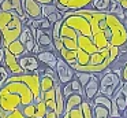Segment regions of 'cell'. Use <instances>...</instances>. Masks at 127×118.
I'll use <instances>...</instances> for the list:
<instances>
[{
  "instance_id": "obj_16",
  "label": "cell",
  "mask_w": 127,
  "mask_h": 118,
  "mask_svg": "<svg viewBox=\"0 0 127 118\" xmlns=\"http://www.w3.org/2000/svg\"><path fill=\"white\" fill-rule=\"evenodd\" d=\"M77 48L78 49H82L85 51L86 54H94V52L100 51L98 47L94 44V41L92 40L90 36H78V40H77Z\"/></svg>"
},
{
  "instance_id": "obj_12",
  "label": "cell",
  "mask_w": 127,
  "mask_h": 118,
  "mask_svg": "<svg viewBox=\"0 0 127 118\" xmlns=\"http://www.w3.org/2000/svg\"><path fill=\"white\" fill-rule=\"evenodd\" d=\"M98 85H100V74H92L90 80L86 82V85L83 87V99L85 100L92 102V99L96 96V93L98 92Z\"/></svg>"
},
{
  "instance_id": "obj_39",
  "label": "cell",
  "mask_w": 127,
  "mask_h": 118,
  "mask_svg": "<svg viewBox=\"0 0 127 118\" xmlns=\"http://www.w3.org/2000/svg\"><path fill=\"white\" fill-rule=\"evenodd\" d=\"M44 118H58V117H56V114H55V111H53V110H47Z\"/></svg>"
},
{
  "instance_id": "obj_25",
  "label": "cell",
  "mask_w": 127,
  "mask_h": 118,
  "mask_svg": "<svg viewBox=\"0 0 127 118\" xmlns=\"http://www.w3.org/2000/svg\"><path fill=\"white\" fill-rule=\"evenodd\" d=\"M93 104V118H109V110L97 103Z\"/></svg>"
},
{
  "instance_id": "obj_27",
  "label": "cell",
  "mask_w": 127,
  "mask_h": 118,
  "mask_svg": "<svg viewBox=\"0 0 127 118\" xmlns=\"http://www.w3.org/2000/svg\"><path fill=\"white\" fill-rule=\"evenodd\" d=\"M60 118H83L81 106L72 107V109L67 110V111H63V114H62Z\"/></svg>"
},
{
  "instance_id": "obj_19",
  "label": "cell",
  "mask_w": 127,
  "mask_h": 118,
  "mask_svg": "<svg viewBox=\"0 0 127 118\" xmlns=\"http://www.w3.org/2000/svg\"><path fill=\"white\" fill-rule=\"evenodd\" d=\"M58 54H59V56H60L66 63H68L71 67L75 65V62H77V49H67L63 47Z\"/></svg>"
},
{
  "instance_id": "obj_11",
  "label": "cell",
  "mask_w": 127,
  "mask_h": 118,
  "mask_svg": "<svg viewBox=\"0 0 127 118\" xmlns=\"http://www.w3.org/2000/svg\"><path fill=\"white\" fill-rule=\"evenodd\" d=\"M18 63L22 67L23 73H34L41 65L40 60L36 58V55L33 54H25L18 56Z\"/></svg>"
},
{
  "instance_id": "obj_33",
  "label": "cell",
  "mask_w": 127,
  "mask_h": 118,
  "mask_svg": "<svg viewBox=\"0 0 127 118\" xmlns=\"http://www.w3.org/2000/svg\"><path fill=\"white\" fill-rule=\"evenodd\" d=\"M22 113L25 117H34V111H36V104L34 103H29L26 106H23L22 109Z\"/></svg>"
},
{
  "instance_id": "obj_7",
  "label": "cell",
  "mask_w": 127,
  "mask_h": 118,
  "mask_svg": "<svg viewBox=\"0 0 127 118\" xmlns=\"http://www.w3.org/2000/svg\"><path fill=\"white\" fill-rule=\"evenodd\" d=\"M55 73H56L58 82H59L60 85H63V84H66V82H70L72 78H74L75 70L68 65V63H66V62H64V60L58 55V58H56Z\"/></svg>"
},
{
  "instance_id": "obj_26",
  "label": "cell",
  "mask_w": 127,
  "mask_h": 118,
  "mask_svg": "<svg viewBox=\"0 0 127 118\" xmlns=\"http://www.w3.org/2000/svg\"><path fill=\"white\" fill-rule=\"evenodd\" d=\"M92 103L101 104V106L107 107V109L109 110V109H111V103H112V100H111V98H108V96H105V95H102V93L97 92L96 96L92 99Z\"/></svg>"
},
{
  "instance_id": "obj_38",
  "label": "cell",
  "mask_w": 127,
  "mask_h": 118,
  "mask_svg": "<svg viewBox=\"0 0 127 118\" xmlns=\"http://www.w3.org/2000/svg\"><path fill=\"white\" fill-rule=\"evenodd\" d=\"M38 27L40 29H48V27H52V25L49 23V21H48L47 18H41L40 19V25H38Z\"/></svg>"
},
{
  "instance_id": "obj_44",
  "label": "cell",
  "mask_w": 127,
  "mask_h": 118,
  "mask_svg": "<svg viewBox=\"0 0 127 118\" xmlns=\"http://www.w3.org/2000/svg\"><path fill=\"white\" fill-rule=\"evenodd\" d=\"M0 47H1V34H0Z\"/></svg>"
},
{
  "instance_id": "obj_6",
  "label": "cell",
  "mask_w": 127,
  "mask_h": 118,
  "mask_svg": "<svg viewBox=\"0 0 127 118\" xmlns=\"http://www.w3.org/2000/svg\"><path fill=\"white\" fill-rule=\"evenodd\" d=\"M6 81H22L32 91L34 96V103L40 100V76L36 71L34 73H22L15 74V76H8Z\"/></svg>"
},
{
  "instance_id": "obj_18",
  "label": "cell",
  "mask_w": 127,
  "mask_h": 118,
  "mask_svg": "<svg viewBox=\"0 0 127 118\" xmlns=\"http://www.w3.org/2000/svg\"><path fill=\"white\" fill-rule=\"evenodd\" d=\"M56 3H60L62 5L67 8V10H81V8H86L88 5H90L92 0H53Z\"/></svg>"
},
{
  "instance_id": "obj_4",
  "label": "cell",
  "mask_w": 127,
  "mask_h": 118,
  "mask_svg": "<svg viewBox=\"0 0 127 118\" xmlns=\"http://www.w3.org/2000/svg\"><path fill=\"white\" fill-rule=\"evenodd\" d=\"M105 37L109 45L118 47L119 49L127 47V26L112 12L105 14Z\"/></svg>"
},
{
  "instance_id": "obj_43",
  "label": "cell",
  "mask_w": 127,
  "mask_h": 118,
  "mask_svg": "<svg viewBox=\"0 0 127 118\" xmlns=\"http://www.w3.org/2000/svg\"><path fill=\"white\" fill-rule=\"evenodd\" d=\"M0 118H4V111L0 109Z\"/></svg>"
},
{
  "instance_id": "obj_29",
  "label": "cell",
  "mask_w": 127,
  "mask_h": 118,
  "mask_svg": "<svg viewBox=\"0 0 127 118\" xmlns=\"http://www.w3.org/2000/svg\"><path fill=\"white\" fill-rule=\"evenodd\" d=\"M92 74H93V73H88V71H77V70H75L74 77L78 80V81H79V84L82 85V88H83L86 85V82L90 80Z\"/></svg>"
},
{
  "instance_id": "obj_36",
  "label": "cell",
  "mask_w": 127,
  "mask_h": 118,
  "mask_svg": "<svg viewBox=\"0 0 127 118\" xmlns=\"http://www.w3.org/2000/svg\"><path fill=\"white\" fill-rule=\"evenodd\" d=\"M25 48H26V51L29 52V54H32V51H33V48H34V45H36V40L34 38H29L28 41H26L25 44Z\"/></svg>"
},
{
  "instance_id": "obj_2",
  "label": "cell",
  "mask_w": 127,
  "mask_h": 118,
  "mask_svg": "<svg viewBox=\"0 0 127 118\" xmlns=\"http://www.w3.org/2000/svg\"><path fill=\"white\" fill-rule=\"evenodd\" d=\"M119 54V48L113 45H108L107 48L100 49L90 55L89 63L86 66L78 67L77 71H88V73H94V74H101L105 70L109 69L112 62L116 59Z\"/></svg>"
},
{
  "instance_id": "obj_35",
  "label": "cell",
  "mask_w": 127,
  "mask_h": 118,
  "mask_svg": "<svg viewBox=\"0 0 127 118\" xmlns=\"http://www.w3.org/2000/svg\"><path fill=\"white\" fill-rule=\"evenodd\" d=\"M70 84H71V88H72V92H78V93H81L82 95L83 93V88H82V85L79 84V81H78L77 78H72L71 81H70ZM83 96V95H82Z\"/></svg>"
},
{
  "instance_id": "obj_1",
  "label": "cell",
  "mask_w": 127,
  "mask_h": 118,
  "mask_svg": "<svg viewBox=\"0 0 127 118\" xmlns=\"http://www.w3.org/2000/svg\"><path fill=\"white\" fill-rule=\"evenodd\" d=\"M29 103H34V96L22 81H4L0 87V109L3 111L22 109Z\"/></svg>"
},
{
  "instance_id": "obj_8",
  "label": "cell",
  "mask_w": 127,
  "mask_h": 118,
  "mask_svg": "<svg viewBox=\"0 0 127 118\" xmlns=\"http://www.w3.org/2000/svg\"><path fill=\"white\" fill-rule=\"evenodd\" d=\"M78 36L79 34H78L74 29H71L70 26H67L66 23L62 22L59 37H60V41H62V44H63L64 48H67V49H77Z\"/></svg>"
},
{
  "instance_id": "obj_20",
  "label": "cell",
  "mask_w": 127,
  "mask_h": 118,
  "mask_svg": "<svg viewBox=\"0 0 127 118\" xmlns=\"http://www.w3.org/2000/svg\"><path fill=\"white\" fill-rule=\"evenodd\" d=\"M82 100H83V96L81 95V93H78V92H72L71 95H70L68 98L66 99V102H64V111H67V110L72 109V107L81 106Z\"/></svg>"
},
{
  "instance_id": "obj_40",
  "label": "cell",
  "mask_w": 127,
  "mask_h": 118,
  "mask_svg": "<svg viewBox=\"0 0 127 118\" xmlns=\"http://www.w3.org/2000/svg\"><path fill=\"white\" fill-rule=\"evenodd\" d=\"M113 1L119 3V4L123 7V10H127V0H113Z\"/></svg>"
},
{
  "instance_id": "obj_10",
  "label": "cell",
  "mask_w": 127,
  "mask_h": 118,
  "mask_svg": "<svg viewBox=\"0 0 127 118\" xmlns=\"http://www.w3.org/2000/svg\"><path fill=\"white\" fill-rule=\"evenodd\" d=\"M3 63L6 70L10 73V76H15V74H22L23 70L18 63V58L15 55H12L8 49L4 47V56H3ZM1 63V65H3Z\"/></svg>"
},
{
  "instance_id": "obj_13",
  "label": "cell",
  "mask_w": 127,
  "mask_h": 118,
  "mask_svg": "<svg viewBox=\"0 0 127 118\" xmlns=\"http://www.w3.org/2000/svg\"><path fill=\"white\" fill-rule=\"evenodd\" d=\"M0 11H14V12H17L21 21H22V23L28 18L22 8V0H3L1 4H0Z\"/></svg>"
},
{
  "instance_id": "obj_30",
  "label": "cell",
  "mask_w": 127,
  "mask_h": 118,
  "mask_svg": "<svg viewBox=\"0 0 127 118\" xmlns=\"http://www.w3.org/2000/svg\"><path fill=\"white\" fill-rule=\"evenodd\" d=\"M36 111H34V117L36 118H44L45 113H47V106H45V103L40 99L38 102H36Z\"/></svg>"
},
{
  "instance_id": "obj_14",
  "label": "cell",
  "mask_w": 127,
  "mask_h": 118,
  "mask_svg": "<svg viewBox=\"0 0 127 118\" xmlns=\"http://www.w3.org/2000/svg\"><path fill=\"white\" fill-rule=\"evenodd\" d=\"M22 8L25 11L26 16L32 19L42 18L41 15V4L36 0H22Z\"/></svg>"
},
{
  "instance_id": "obj_3",
  "label": "cell",
  "mask_w": 127,
  "mask_h": 118,
  "mask_svg": "<svg viewBox=\"0 0 127 118\" xmlns=\"http://www.w3.org/2000/svg\"><path fill=\"white\" fill-rule=\"evenodd\" d=\"M23 29V23L14 11H0V34L1 45L7 47L11 41L19 37Z\"/></svg>"
},
{
  "instance_id": "obj_32",
  "label": "cell",
  "mask_w": 127,
  "mask_h": 118,
  "mask_svg": "<svg viewBox=\"0 0 127 118\" xmlns=\"http://www.w3.org/2000/svg\"><path fill=\"white\" fill-rule=\"evenodd\" d=\"M4 118H26V117L23 115L21 109H15L11 110V111H4Z\"/></svg>"
},
{
  "instance_id": "obj_24",
  "label": "cell",
  "mask_w": 127,
  "mask_h": 118,
  "mask_svg": "<svg viewBox=\"0 0 127 118\" xmlns=\"http://www.w3.org/2000/svg\"><path fill=\"white\" fill-rule=\"evenodd\" d=\"M92 8L101 12H108L111 7V0H92L90 3Z\"/></svg>"
},
{
  "instance_id": "obj_45",
  "label": "cell",
  "mask_w": 127,
  "mask_h": 118,
  "mask_svg": "<svg viewBox=\"0 0 127 118\" xmlns=\"http://www.w3.org/2000/svg\"><path fill=\"white\" fill-rule=\"evenodd\" d=\"M124 114H126V118H127V110H126V113H124Z\"/></svg>"
},
{
  "instance_id": "obj_42",
  "label": "cell",
  "mask_w": 127,
  "mask_h": 118,
  "mask_svg": "<svg viewBox=\"0 0 127 118\" xmlns=\"http://www.w3.org/2000/svg\"><path fill=\"white\" fill-rule=\"evenodd\" d=\"M3 56H4V47H3V48L0 47V65L3 63Z\"/></svg>"
},
{
  "instance_id": "obj_31",
  "label": "cell",
  "mask_w": 127,
  "mask_h": 118,
  "mask_svg": "<svg viewBox=\"0 0 127 118\" xmlns=\"http://www.w3.org/2000/svg\"><path fill=\"white\" fill-rule=\"evenodd\" d=\"M56 11H58V8H56V5L53 4V3H51V4H42L41 5V15H42V18H47L49 14L56 12Z\"/></svg>"
},
{
  "instance_id": "obj_22",
  "label": "cell",
  "mask_w": 127,
  "mask_h": 118,
  "mask_svg": "<svg viewBox=\"0 0 127 118\" xmlns=\"http://www.w3.org/2000/svg\"><path fill=\"white\" fill-rule=\"evenodd\" d=\"M56 82H58V80L52 78V77L47 76V74L40 76V93H41V92H47V91L55 88Z\"/></svg>"
},
{
  "instance_id": "obj_37",
  "label": "cell",
  "mask_w": 127,
  "mask_h": 118,
  "mask_svg": "<svg viewBox=\"0 0 127 118\" xmlns=\"http://www.w3.org/2000/svg\"><path fill=\"white\" fill-rule=\"evenodd\" d=\"M120 80L123 82H127V60L124 62V65L122 66V70H120Z\"/></svg>"
},
{
  "instance_id": "obj_15",
  "label": "cell",
  "mask_w": 127,
  "mask_h": 118,
  "mask_svg": "<svg viewBox=\"0 0 127 118\" xmlns=\"http://www.w3.org/2000/svg\"><path fill=\"white\" fill-rule=\"evenodd\" d=\"M58 52L51 51V49H41L38 54H36V58L40 60V63L45 65L49 69H55L56 66V58H58Z\"/></svg>"
},
{
  "instance_id": "obj_9",
  "label": "cell",
  "mask_w": 127,
  "mask_h": 118,
  "mask_svg": "<svg viewBox=\"0 0 127 118\" xmlns=\"http://www.w3.org/2000/svg\"><path fill=\"white\" fill-rule=\"evenodd\" d=\"M111 99H112V102L116 104L119 113L123 115L127 110V82H122V84L119 85V88L115 91V93H113V96Z\"/></svg>"
},
{
  "instance_id": "obj_17",
  "label": "cell",
  "mask_w": 127,
  "mask_h": 118,
  "mask_svg": "<svg viewBox=\"0 0 127 118\" xmlns=\"http://www.w3.org/2000/svg\"><path fill=\"white\" fill-rule=\"evenodd\" d=\"M64 102H66V99H64L63 93H62V85L59 82H56V85H55V103H56L55 114L58 118H60L64 111Z\"/></svg>"
},
{
  "instance_id": "obj_28",
  "label": "cell",
  "mask_w": 127,
  "mask_h": 118,
  "mask_svg": "<svg viewBox=\"0 0 127 118\" xmlns=\"http://www.w3.org/2000/svg\"><path fill=\"white\" fill-rule=\"evenodd\" d=\"M81 110H82L83 118H93V104H92V102L83 99L82 103H81Z\"/></svg>"
},
{
  "instance_id": "obj_5",
  "label": "cell",
  "mask_w": 127,
  "mask_h": 118,
  "mask_svg": "<svg viewBox=\"0 0 127 118\" xmlns=\"http://www.w3.org/2000/svg\"><path fill=\"white\" fill-rule=\"evenodd\" d=\"M122 80L118 74H115L113 71H104L101 77H100V85H98V92L102 95L108 96V98H112L115 91L119 88V85L122 84Z\"/></svg>"
},
{
  "instance_id": "obj_41",
  "label": "cell",
  "mask_w": 127,
  "mask_h": 118,
  "mask_svg": "<svg viewBox=\"0 0 127 118\" xmlns=\"http://www.w3.org/2000/svg\"><path fill=\"white\" fill-rule=\"evenodd\" d=\"M37 3H40V4H51V3H53V0H36Z\"/></svg>"
},
{
  "instance_id": "obj_21",
  "label": "cell",
  "mask_w": 127,
  "mask_h": 118,
  "mask_svg": "<svg viewBox=\"0 0 127 118\" xmlns=\"http://www.w3.org/2000/svg\"><path fill=\"white\" fill-rule=\"evenodd\" d=\"M7 49H8L10 52H11L12 55H15V56H21V55H25V54H29L28 51H26V48H25V45H23L22 43H21L19 40H14V41H11V43L8 44V45L6 47Z\"/></svg>"
},
{
  "instance_id": "obj_23",
  "label": "cell",
  "mask_w": 127,
  "mask_h": 118,
  "mask_svg": "<svg viewBox=\"0 0 127 118\" xmlns=\"http://www.w3.org/2000/svg\"><path fill=\"white\" fill-rule=\"evenodd\" d=\"M36 43L40 45V48H44V49H51V51H56L55 45H53V41L52 37L49 34H41L40 37L36 38Z\"/></svg>"
},
{
  "instance_id": "obj_34",
  "label": "cell",
  "mask_w": 127,
  "mask_h": 118,
  "mask_svg": "<svg viewBox=\"0 0 127 118\" xmlns=\"http://www.w3.org/2000/svg\"><path fill=\"white\" fill-rule=\"evenodd\" d=\"M47 19L49 21V23H51V25H53L55 22H58V21H62V19H63V12L58 10L56 12H52V14H49V15L47 16Z\"/></svg>"
}]
</instances>
